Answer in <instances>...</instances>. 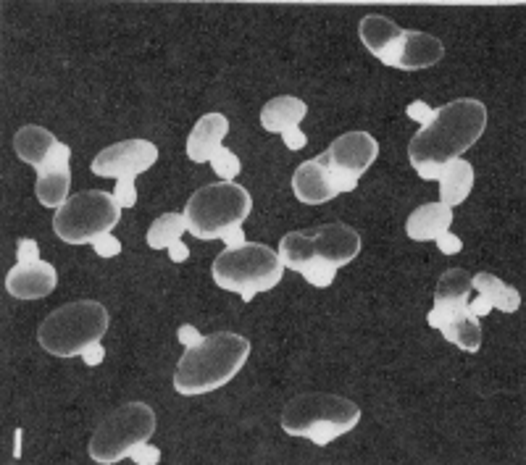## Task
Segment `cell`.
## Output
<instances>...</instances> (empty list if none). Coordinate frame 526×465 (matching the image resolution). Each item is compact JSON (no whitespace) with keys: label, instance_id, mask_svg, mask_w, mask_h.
<instances>
[{"label":"cell","instance_id":"11","mask_svg":"<svg viewBox=\"0 0 526 465\" xmlns=\"http://www.w3.org/2000/svg\"><path fill=\"white\" fill-rule=\"evenodd\" d=\"M311 240L316 258L332 263L335 268L348 266L361 253V234L353 226L340 224V221L337 224L319 226L316 232H311Z\"/></svg>","mask_w":526,"mask_h":465},{"label":"cell","instance_id":"23","mask_svg":"<svg viewBox=\"0 0 526 465\" xmlns=\"http://www.w3.org/2000/svg\"><path fill=\"white\" fill-rule=\"evenodd\" d=\"M316 258L311 232H290L279 242V261L292 271H303Z\"/></svg>","mask_w":526,"mask_h":465},{"label":"cell","instance_id":"13","mask_svg":"<svg viewBox=\"0 0 526 465\" xmlns=\"http://www.w3.org/2000/svg\"><path fill=\"white\" fill-rule=\"evenodd\" d=\"M406 37V29L387 19V16H366L361 22V40L369 48V53L374 58H379L384 66L395 69V58H398L400 43Z\"/></svg>","mask_w":526,"mask_h":465},{"label":"cell","instance_id":"10","mask_svg":"<svg viewBox=\"0 0 526 465\" xmlns=\"http://www.w3.org/2000/svg\"><path fill=\"white\" fill-rule=\"evenodd\" d=\"M379 142L371 137L369 132H348L337 137L324 155H319V161L332 171L348 174L353 179H361L363 171H369V166L377 161Z\"/></svg>","mask_w":526,"mask_h":465},{"label":"cell","instance_id":"40","mask_svg":"<svg viewBox=\"0 0 526 465\" xmlns=\"http://www.w3.org/2000/svg\"><path fill=\"white\" fill-rule=\"evenodd\" d=\"M169 258H171V261H174V263H185L187 258H190V247H187L182 240L174 242V245L169 247Z\"/></svg>","mask_w":526,"mask_h":465},{"label":"cell","instance_id":"12","mask_svg":"<svg viewBox=\"0 0 526 465\" xmlns=\"http://www.w3.org/2000/svg\"><path fill=\"white\" fill-rule=\"evenodd\" d=\"M58 284V274L53 263H16L6 276V289L11 297L19 300H43Z\"/></svg>","mask_w":526,"mask_h":465},{"label":"cell","instance_id":"9","mask_svg":"<svg viewBox=\"0 0 526 465\" xmlns=\"http://www.w3.org/2000/svg\"><path fill=\"white\" fill-rule=\"evenodd\" d=\"M158 161V148L150 140H124L100 150L93 161V174L106 179H137Z\"/></svg>","mask_w":526,"mask_h":465},{"label":"cell","instance_id":"31","mask_svg":"<svg viewBox=\"0 0 526 465\" xmlns=\"http://www.w3.org/2000/svg\"><path fill=\"white\" fill-rule=\"evenodd\" d=\"M93 247L100 258H116L121 253V242L116 240L114 234H98L93 240Z\"/></svg>","mask_w":526,"mask_h":465},{"label":"cell","instance_id":"25","mask_svg":"<svg viewBox=\"0 0 526 465\" xmlns=\"http://www.w3.org/2000/svg\"><path fill=\"white\" fill-rule=\"evenodd\" d=\"M187 232L185 213H164L158 216L148 229V245L153 250H169L174 242L182 240V234Z\"/></svg>","mask_w":526,"mask_h":465},{"label":"cell","instance_id":"18","mask_svg":"<svg viewBox=\"0 0 526 465\" xmlns=\"http://www.w3.org/2000/svg\"><path fill=\"white\" fill-rule=\"evenodd\" d=\"M308 106L300 98H292V95H279V98H271L261 111V124L266 132L271 134H282L292 127H300V121L306 119Z\"/></svg>","mask_w":526,"mask_h":465},{"label":"cell","instance_id":"36","mask_svg":"<svg viewBox=\"0 0 526 465\" xmlns=\"http://www.w3.org/2000/svg\"><path fill=\"white\" fill-rule=\"evenodd\" d=\"M282 137H285V145H287V148H290V150L306 148V142H308L306 132H303V129H300V127L287 129V132H282Z\"/></svg>","mask_w":526,"mask_h":465},{"label":"cell","instance_id":"7","mask_svg":"<svg viewBox=\"0 0 526 465\" xmlns=\"http://www.w3.org/2000/svg\"><path fill=\"white\" fill-rule=\"evenodd\" d=\"M156 431V413L145 402H127L108 413L90 439V458L95 463H119L129 458L137 444L148 442Z\"/></svg>","mask_w":526,"mask_h":465},{"label":"cell","instance_id":"19","mask_svg":"<svg viewBox=\"0 0 526 465\" xmlns=\"http://www.w3.org/2000/svg\"><path fill=\"white\" fill-rule=\"evenodd\" d=\"M56 145H58L56 137H53L48 129L35 127V124H32V127H22L14 134L16 155H19L24 163H29L35 171L43 169L45 161H48Z\"/></svg>","mask_w":526,"mask_h":465},{"label":"cell","instance_id":"15","mask_svg":"<svg viewBox=\"0 0 526 465\" xmlns=\"http://www.w3.org/2000/svg\"><path fill=\"white\" fill-rule=\"evenodd\" d=\"M445 56V45L434 35L427 32H408L400 43L398 58H395V69L403 71H421L429 66H437Z\"/></svg>","mask_w":526,"mask_h":465},{"label":"cell","instance_id":"32","mask_svg":"<svg viewBox=\"0 0 526 465\" xmlns=\"http://www.w3.org/2000/svg\"><path fill=\"white\" fill-rule=\"evenodd\" d=\"M406 113H408V119H413V121H419L421 127H427V124H432V119H434V108H429L427 103H424V100H413L411 106L406 108Z\"/></svg>","mask_w":526,"mask_h":465},{"label":"cell","instance_id":"34","mask_svg":"<svg viewBox=\"0 0 526 465\" xmlns=\"http://www.w3.org/2000/svg\"><path fill=\"white\" fill-rule=\"evenodd\" d=\"M16 258H19V263L40 261V245H37L35 240H19V245H16Z\"/></svg>","mask_w":526,"mask_h":465},{"label":"cell","instance_id":"17","mask_svg":"<svg viewBox=\"0 0 526 465\" xmlns=\"http://www.w3.org/2000/svg\"><path fill=\"white\" fill-rule=\"evenodd\" d=\"M450 224H453V208L442 203H427L416 208V211L408 216L406 221V232L411 240L416 242H427L437 240L440 234L450 232Z\"/></svg>","mask_w":526,"mask_h":465},{"label":"cell","instance_id":"27","mask_svg":"<svg viewBox=\"0 0 526 465\" xmlns=\"http://www.w3.org/2000/svg\"><path fill=\"white\" fill-rule=\"evenodd\" d=\"M300 274L306 276V282L313 284V287H329V284L335 282L337 276V268L332 266V263L321 261V258H313L311 263H308Z\"/></svg>","mask_w":526,"mask_h":465},{"label":"cell","instance_id":"29","mask_svg":"<svg viewBox=\"0 0 526 465\" xmlns=\"http://www.w3.org/2000/svg\"><path fill=\"white\" fill-rule=\"evenodd\" d=\"M69 161H72V150H69V145H64V142H58L48 161H45L43 169L37 171V177H40V174H53V171H69Z\"/></svg>","mask_w":526,"mask_h":465},{"label":"cell","instance_id":"5","mask_svg":"<svg viewBox=\"0 0 526 465\" xmlns=\"http://www.w3.org/2000/svg\"><path fill=\"white\" fill-rule=\"evenodd\" d=\"M108 332V310L95 300H77L53 310L45 318L37 339L45 353L56 358H74L85 353V347L100 342Z\"/></svg>","mask_w":526,"mask_h":465},{"label":"cell","instance_id":"21","mask_svg":"<svg viewBox=\"0 0 526 465\" xmlns=\"http://www.w3.org/2000/svg\"><path fill=\"white\" fill-rule=\"evenodd\" d=\"M471 289H477V295L484 297L492 308L503 310V313H516L521 305V295L516 287H508L505 282H500L495 274H482L471 276Z\"/></svg>","mask_w":526,"mask_h":465},{"label":"cell","instance_id":"37","mask_svg":"<svg viewBox=\"0 0 526 465\" xmlns=\"http://www.w3.org/2000/svg\"><path fill=\"white\" fill-rule=\"evenodd\" d=\"M177 339H179V342H182V345H185V347H195V345H200V342H203V337H200L198 329H195V326H190V324L179 326V329H177Z\"/></svg>","mask_w":526,"mask_h":465},{"label":"cell","instance_id":"6","mask_svg":"<svg viewBox=\"0 0 526 465\" xmlns=\"http://www.w3.org/2000/svg\"><path fill=\"white\" fill-rule=\"evenodd\" d=\"M250 208H253V198L240 184H206L187 200V232L195 234L198 240H221L227 229L248 219Z\"/></svg>","mask_w":526,"mask_h":465},{"label":"cell","instance_id":"33","mask_svg":"<svg viewBox=\"0 0 526 465\" xmlns=\"http://www.w3.org/2000/svg\"><path fill=\"white\" fill-rule=\"evenodd\" d=\"M129 458L135 460L137 465H156L161 460V452L156 447H150V444H137L135 450L129 452Z\"/></svg>","mask_w":526,"mask_h":465},{"label":"cell","instance_id":"42","mask_svg":"<svg viewBox=\"0 0 526 465\" xmlns=\"http://www.w3.org/2000/svg\"><path fill=\"white\" fill-rule=\"evenodd\" d=\"M16 458L22 455V431H16V452H14Z\"/></svg>","mask_w":526,"mask_h":465},{"label":"cell","instance_id":"24","mask_svg":"<svg viewBox=\"0 0 526 465\" xmlns=\"http://www.w3.org/2000/svg\"><path fill=\"white\" fill-rule=\"evenodd\" d=\"M471 295V274L466 268H450L440 276L434 289V303L437 305H458L469 303Z\"/></svg>","mask_w":526,"mask_h":465},{"label":"cell","instance_id":"4","mask_svg":"<svg viewBox=\"0 0 526 465\" xmlns=\"http://www.w3.org/2000/svg\"><path fill=\"white\" fill-rule=\"evenodd\" d=\"M211 274L221 289L237 292L242 303H250L258 292H269L282 282L285 266L271 247L245 242L240 247H227L214 261Z\"/></svg>","mask_w":526,"mask_h":465},{"label":"cell","instance_id":"22","mask_svg":"<svg viewBox=\"0 0 526 465\" xmlns=\"http://www.w3.org/2000/svg\"><path fill=\"white\" fill-rule=\"evenodd\" d=\"M440 332L445 334L448 342H453L455 347H461L466 353H477L479 347H482V326H479V318L469 308L453 313Z\"/></svg>","mask_w":526,"mask_h":465},{"label":"cell","instance_id":"35","mask_svg":"<svg viewBox=\"0 0 526 465\" xmlns=\"http://www.w3.org/2000/svg\"><path fill=\"white\" fill-rule=\"evenodd\" d=\"M437 247H440V253L442 255H455V253H461L463 250V242L455 237V234L445 232L437 237Z\"/></svg>","mask_w":526,"mask_h":465},{"label":"cell","instance_id":"1","mask_svg":"<svg viewBox=\"0 0 526 465\" xmlns=\"http://www.w3.org/2000/svg\"><path fill=\"white\" fill-rule=\"evenodd\" d=\"M487 127V108L474 98L453 100L437 108L432 124L421 129L408 145L411 166L421 179H440L450 161L461 158Z\"/></svg>","mask_w":526,"mask_h":465},{"label":"cell","instance_id":"41","mask_svg":"<svg viewBox=\"0 0 526 465\" xmlns=\"http://www.w3.org/2000/svg\"><path fill=\"white\" fill-rule=\"evenodd\" d=\"M469 310L471 313H474V316L477 318H482V316H487V313H490L492 310V305L487 303V300H484V297H474V300H469Z\"/></svg>","mask_w":526,"mask_h":465},{"label":"cell","instance_id":"3","mask_svg":"<svg viewBox=\"0 0 526 465\" xmlns=\"http://www.w3.org/2000/svg\"><path fill=\"white\" fill-rule=\"evenodd\" d=\"M361 421L358 402L329 392H308L292 397L282 410V429L290 437H306L316 447H327L353 431Z\"/></svg>","mask_w":526,"mask_h":465},{"label":"cell","instance_id":"14","mask_svg":"<svg viewBox=\"0 0 526 465\" xmlns=\"http://www.w3.org/2000/svg\"><path fill=\"white\" fill-rule=\"evenodd\" d=\"M292 190H295L300 203L308 205H321L327 203V200L337 198L332 174H329V169L319 158L300 163L298 169H295V174H292Z\"/></svg>","mask_w":526,"mask_h":465},{"label":"cell","instance_id":"28","mask_svg":"<svg viewBox=\"0 0 526 465\" xmlns=\"http://www.w3.org/2000/svg\"><path fill=\"white\" fill-rule=\"evenodd\" d=\"M211 166H214V171L221 177V182H232V179L240 174V158H237L232 150L224 148V145H221V148L214 153V158H211Z\"/></svg>","mask_w":526,"mask_h":465},{"label":"cell","instance_id":"38","mask_svg":"<svg viewBox=\"0 0 526 465\" xmlns=\"http://www.w3.org/2000/svg\"><path fill=\"white\" fill-rule=\"evenodd\" d=\"M82 358H85L87 366H100V363H103V358H106V347L100 345V342H93L90 347H85Z\"/></svg>","mask_w":526,"mask_h":465},{"label":"cell","instance_id":"26","mask_svg":"<svg viewBox=\"0 0 526 465\" xmlns=\"http://www.w3.org/2000/svg\"><path fill=\"white\" fill-rule=\"evenodd\" d=\"M69 184H72V171H53V174H40L35 184L37 200L48 208H61L69 200Z\"/></svg>","mask_w":526,"mask_h":465},{"label":"cell","instance_id":"2","mask_svg":"<svg viewBox=\"0 0 526 465\" xmlns=\"http://www.w3.org/2000/svg\"><path fill=\"white\" fill-rule=\"evenodd\" d=\"M250 355V342L240 334L219 332L187 347L174 371V389L179 395H206L235 379Z\"/></svg>","mask_w":526,"mask_h":465},{"label":"cell","instance_id":"20","mask_svg":"<svg viewBox=\"0 0 526 465\" xmlns=\"http://www.w3.org/2000/svg\"><path fill=\"white\" fill-rule=\"evenodd\" d=\"M440 203L453 208L461 205L463 200L469 198V192L474 190V166L466 158H455L450 161L440 174Z\"/></svg>","mask_w":526,"mask_h":465},{"label":"cell","instance_id":"16","mask_svg":"<svg viewBox=\"0 0 526 465\" xmlns=\"http://www.w3.org/2000/svg\"><path fill=\"white\" fill-rule=\"evenodd\" d=\"M229 134V119L221 113H206L203 119L192 127L187 137V158L195 163H206L214 158L221 142Z\"/></svg>","mask_w":526,"mask_h":465},{"label":"cell","instance_id":"39","mask_svg":"<svg viewBox=\"0 0 526 465\" xmlns=\"http://www.w3.org/2000/svg\"><path fill=\"white\" fill-rule=\"evenodd\" d=\"M221 240L227 242V247H240V245H245V232H242V224H237V226H232V229H227V232H224V237H221Z\"/></svg>","mask_w":526,"mask_h":465},{"label":"cell","instance_id":"30","mask_svg":"<svg viewBox=\"0 0 526 465\" xmlns=\"http://www.w3.org/2000/svg\"><path fill=\"white\" fill-rule=\"evenodd\" d=\"M116 203L121 208H132L137 203V190H135V179H119L116 182V192H114Z\"/></svg>","mask_w":526,"mask_h":465},{"label":"cell","instance_id":"8","mask_svg":"<svg viewBox=\"0 0 526 465\" xmlns=\"http://www.w3.org/2000/svg\"><path fill=\"white\" fill-rule=\"evenodd\" d=\"M121 205L111 192H77L53 213V232L69 245L93 242L98 234H108L119 224Z\"/></svg>","mask_w":526,"mask_h":465}]
</instances>
